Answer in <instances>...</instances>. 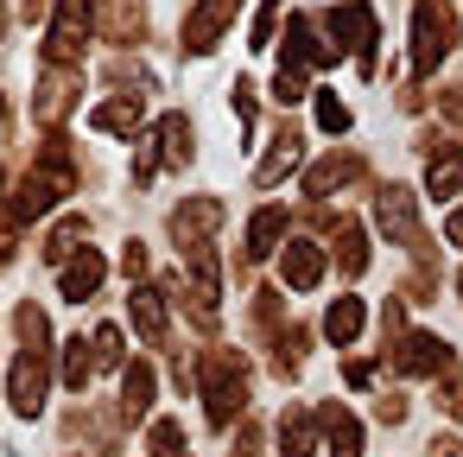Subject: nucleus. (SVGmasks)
Wrapping results in <instances>:
<instances>
[{
  "mask_svg": "<svg viewBox=\"0 0 463 457\" xmlns=\"http://www.w3.org/2000/svg\"><path fill=\"white\" fill-rule=\"evenodd\" d=\"M153 406V362H128V419Z\"/></svg>",
  "mask_w": 463,
  "mask_h": 457,
  "instance_id": "nucleus-15",
  "label": "nucleus"
},
{
  "mask_svg": "<svg viewBox=\"0 0 463 457\" xmlns=\"http://www.w3.org/2000/svg\"><path fill=\"white\" fill-rule=\"evenodd\" d=\"M159 140H165V159H172V166L191 159V121H184V115H165V121H159Z\"/></svg>",
  "mask_w": 463,
  "mask_h": 457,
  "instance_id": "nucleus-17",
  "label": "nucleus"
},
{
  "mask_svg": "<svg viewBox=\"0 0 463 457\" xmlns=\"http://www.w3.org/2000/svg\"><path fill=\"white\" fill-rule=\"evenodd\" d=\"M330 33L362 58V71H368V58H374V14L368 7H330Z\"/></svg>",
  "mask_w": 463,
  "mask_h": 457,
  "instance_id": "nucleus-4",
  "label": "nucleus"
},
{
  "mask_svg": "<svg viewBox=\"0 0 463 457\" xmlns=\"http://www.w3.org/2000/svg\"><path fill=\"white\" fill-rule=\"evenodd\" d=\"M90 362H96V349L77 337V343H64V387H90Z\"/></svg>",
  "mask_w": 463,
  "mask_h": 457,
  "instance_id": "nucleus-19",
  "label": "nucleus"
},
{
  "mask_svg": "<svg viewBox=\"0 0 463 457\" xmlns=\"http://www.w3.org/2000/svg\"><path fill=\"white\" fill-rule=\"evenodd\" d=\"M140 115H146V109H140V96H115V102H102L90 121H96L102 134H134V128H140Z\"/></svg>",
  "mask_w": 463,
  "mask_h": 457,
  "instance_id": "nucleus-10",
  "label": "nucleus"
},
{
  "mask_svg": "<svg viewBox=\"0 0 463 457\" xmlns=\"http://www.w3.org/2000/svg\"><path fill=\"white\" fill-rule=\"evenodd\" d=\"M393 362H400L406 375H444V362H450V356H444V343H438V337H425V330H419V337H400V343H393Z\"/></svg>",
  "mask_w": 463,
  "mask_h": 457,
  "instance_id": "nucleus-7",
  "label": "nucleus"
},
{
  "mask_svg": "<svg viewBox=\"0 0 463 457\" xmlns=\"http://www.w3.org/2000/svg\"><path fill=\"white\" fill-rule=\"evenodd\" d=\"M450 14L438 7V0H425V7L412 14V71H431L438 58H444V45H450Z\"/></svg>",
  "mask_w": 463,
  "mask_h": 457,
  "instance_id": "nucleus-1",
  "label": "nucleus"
},
{
  "mask_svg": "<svg viewBox=\"0 0 463 457\" xmlns=\"http://www.w3.org/2000/svg\"><path fill=\"white\" fill-rule=\"evenodd\" d=\"M317 128H324V134H343V128H349V109H343L330 90H317Z\"/></svg>",
  "mask_w": 463,
  "mask_h": 457,
  "instance_id": "nucleus-21",
  "label": "nucleus"
},
{
  "mask_svg": "<svg viewBox=\"0 0 463 457\" xmlns=\"http://www.w3.org/2000/svg\"><path fill=\"white\" fill-rule=\"evenodd\" d=\"M0 191H7V178H0Z\"/></svg>",
  "mask_w": 463,
  "mask_h": 457,
  "instance_id": "nucleus-27",
  "label": "nucleus"
},
{
  "mask_svg": "<svg viewBox=\"0 0 463 457\" xmlns=\"http://www.w3.org/2000/svg\"><path fill=\"white\" fill-rule=\"evenodd\" d=\"M324 280V248L317 242H286V286H317Z\"/></svg>",
  "mask_w": 463,
  "mask_h": 457,
  "instance_id": "nucleus-9",
  "label": "nucleus"
},
{
  "mask_svg": "<svg viewBox=\"0 0 463 457\" xmlns=\"http://www.w3.org/2000/svg\"><path fill=\"white\" fill-rule=\"evenodd\" d=\"M45 381H52V362L26 349V356L14 362V413H26V419H33V413L45 406Z\"/></svg>",
  "mask_w": 463,
  "mask_h": 457,
  "instance_id": "nucleus-3",
  "label": "nucleus"
},
{
  "mask_svg": "<svg viewBox=\"0 0 463 457\" xmlns=\"http://www.w3.org/2000/svg\"><path fill=\"white\" fill-rule=\"evenodd\" d=\"M90 7H96V0H64V7H58L52 39H45V52H52L58 64H71V58L83 52V39H90Z\"/></svg>",
  "mask_w": 463,
  "mask_h": 457,
  "instance_id": "nucleus-2",
  "label": "nucleus"
},
{
  "mask_svg": "<svg viewBox=\"0 0 463 457\" xmlns=\"http://www.w3.org/2000/svg\"><path fill=\"white\" fill-rule=\"evenodd\" d=\"M444 235H450V248H463V210H450V223H444Z\"/></svg>",
  "mask_w": 463,
  "mask_h": 457,
  "instance_id": "nucleus-24",
  "label": "nucleus"
},
{
  "mask_svg": "<svg viewBox=\"0 0 463 457\" xmlns=\"http://www.w3.org/2000/svg\"><path fill=\"white\" fill-rule=\"evenodd\" d=\"M457 292H463V273H457Z\"/></svg>",
  "mask_w": 463,
  "mask_h": 457,
  "instance_id": "nucleus-26",
  "label": "nucleus"
},
{
  "mask_svg": "<svg viewBox=\"0 0 463 457\" xmlns=\"http://www.w3.org/2000/svg\"><path fill=\"white\" fill-rule=\"evenodd\" d=\"M134 324H140L146 337H159V330H165V299H159L153 286H140V292H134Z\"/></svg>",
  "mask_w": 463,
  "mask_h": 457,
  "instance_id": "nucleus-18",
  "label": "nucleus"
},
{
  "mask_svg": "<svg viewBox=\"0 0 463 457\" xmlns=\"http://www.w3.org/2000/svg\"><path fill=\"white\" fill-rule=\"evenodd\" d=\"M292 159H298V134H286V140H279V153H273V159H267V166H260L254 178H260V185H273V178H279V172H286Z\"/></svg>",
  "mask_w": 463,
  "mask_h": 457,
  "instance_id": "nucleus-22",
  "label": "nucleus"
},
{
  "mask_svg": "<svg viewBox=\"0 0 463 457\" xmlns=\"http://www.w3.org/2000/svg\"><path fill=\"white\" fill-rule=\"evenodd\" d=\"M286 235V210H260L254 223H248V261H260V254H279L273 242Z\"/></svg>",
  "mask_w": 463,
  "mask_h": 457,
  "instance_id": "nucleus-11",
  "label": "nucleus"
},
{
  "mask_svg": "<svg viewBox=\"0 0 463 457\" xmlns=\"http://www.w3.org/2000/svg\"><path fill=\"white\" fill-rule=\"evenodd\" d=\"M457 185H463V153H457V147H444V153L431 159V197H450Z\"/></svg>",
  "mask_w": 463,
  "mask_h": 457,
  "instance_id": "nucleus-16",
  "label": "nucleus"
},
{
  "mask_svg": "<svg viewBox=\"0 0 463 457\" xmlns=\"http://www.w3.org/2000/svg\"><path fill=\"white\" fill-rule=\"evenodd\" d=\"M235 7H241V0H203V7L184 20V45H191V52H210V45L222 39V26L235 20Z\"/></svg>",
  "mask_w": 463,
  "mask_h": 457,
  "instance_id": "nucleus-5",
  "label": "nucleus"
},
{
  "mask_svg": "<svg viewBox=\"0 0 463 457\" xmlns=\"http://www.w3.org/2000/svg\"><path fill=\"white\" fill-rule=\"evenodd\" d=\"M330 58H336V45H324L311 20H292V26H286V71H292V77H298L305 64H330Z\"/></svg>",
  "mask_w": 463,
  "mask_h": 457,
  "instance_id": "nucleus-6",
  "label": "nucleus"
},
{
  "mask_svg": "<svg viewBox=\"0 0 463 457\" xmlns=\"http://www.w3.org/2000/svg\"><path fill=\"white\" fill-rule=\"evenodd\" d=\"M146 444H153V457H184V432H178V419H159Z\"/></svg>",
  "mask_w": 463,
  "mask_h": 457,
  "instance_id": "nucleus-20",
  "label": "nucleus"
},
{
  "mask_svg": "<svg viewBox=\"0 0 463 457\" xmlns=\"http://www.w3.org/2000/svg\"><path fill=\"white\" fill-rule=\"evenodd\" d=\"M362 324H368V305H362V299H336L324 330H330V343H355V337H362Z\"/></svg>",
  "mask_w": 463,
  "mask_h": 457,
  "instance_id": "nucleus-12",
  "label": "nucleus"
},
{
  "mask_svg": "<svg viewBox=\"0 0 463 457\" xmlns=\"http://www.w3.org/2000/svg\"><path fill=\"white\" fill-rule=\"evenodd\" d=\"M324 425H330V451L336 457H362V425L343 406H324Z\"/></svg>",
  "mask_w": 463,
  "mask_h": 457,
  "instance_id": "nucleus-13",
  "label": "nucleus"
},
{
  "mask_svg": "<svg viewBox=\"0 0 463 457\" xmlns=\"http://www.w3.org/2000/svg\"><path fill=\"white\" fill-rule=\"evenodd\" d=\"M381 229H387L393 242H412V197H406V191H387V197H381Z\"/></svg>",
  "mask_w": 463,
  "mask_h": 457,
  "instance_id": "nucleus-14",
  "label": "nucleus"
},
{
  "mask_svg": "<svg viewBox=\"0 0 463 457\" xmlns=\"http://www.w3.org/2000/svg\"><path fill=\"white\" fill-rule=\"evenodd\" d=\"M102 280H109V261H102L96 248H83V254L64 267V280H58V286H64V299H90Z\"/></svg>",
  "mask_w": 463,
  "mask_h": 457,
  "instance_id": "nucleus-8",
  "label": "nucleus"
},
{
  "mask_svg": "<svg viewBox=\"0 0 463 457\" xmlns=\"http://www.w3.org/2000/svg\"><path fill=\"white\" fill-rule=\"evenodd\" d=\"M444 115H450V121H463V96H450V102H444Z\"/></svg>",
  "mask_w": 463,
  "mask_h": 457,
  "instance_id": "nucleus-25",
  "label": "nucleus"
},
{
  "mask_svg": "<svg viewBox=\"0 0 463 457\" xmlns=\"http://www.w3.org/2000/svg\"><path fill=\"white\" fill-rule=\"evenodd\" d=\"M90 349H96V362H102V368H115V362H121V330H115V324H102Z\"/></svg>",
  "mask_w": 463,
  "mask_h": 457,
  "instance_id": "nucleus-23",
  "label": "nucleus"
}]
</instances>
